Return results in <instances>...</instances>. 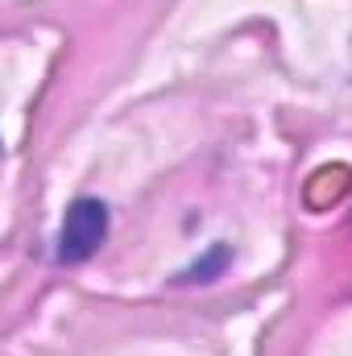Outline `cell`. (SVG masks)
<instances>
[{"label":"cell","instance_id":"2","mask_svg":"<svg viewBox=\"0 0 352 356\" xmlns=\"http://www.w3.org/2000/svg\"><path fill=\"white\" fill-rule=\"evenodd\" d=\"M228 261H232V249H228V245H216L203 261H195L191 269H182V273H178V282H211V277L228 266Z\"/></svg>","mask_w":352,"mask_h":356},{"label":"cell","instance_id":"1","mask_svg":"<svg viewBox=\"0 0 352 356\" xmlns=\"http://www.w3.org/2000/svg\"><path fill=\"white\" fill-rule=\"evenodd\" d=\"M104 236H108V207L91 195L75 199L63 216V228H58V261L63 266H83L88 257H95Z\"/></svg>","mask_w":352,"mask_h":356}]
</instances>
